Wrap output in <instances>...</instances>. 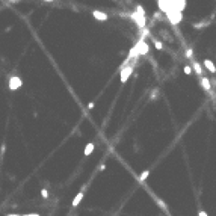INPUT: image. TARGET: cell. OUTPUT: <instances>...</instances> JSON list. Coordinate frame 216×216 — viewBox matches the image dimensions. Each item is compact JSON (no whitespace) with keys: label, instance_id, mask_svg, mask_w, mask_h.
Listing matches in <instances>:
<instances>
[{"label":"cell","instance_id":"cell-1","mask_svg":"<svg viewBox=\"0 0 216 216\" xmlns=\"http://www.w3.org/2000/svg\"><path fill=\"white\" fill-rule=\"evenodd\" d=\"M21 85H23L21 77H18V76L9 77V80H8V88L11 89V91H17V89L21 88Z\"/></svg>","mask_w":216,"mask_h":216},{"label":"cell","instance_id":"cell-2","mask_svg":"<svg viewBox=\"0 0 216 216\" xmlns=\"http://www.w3.org/2000/svg\"><path fill=\"white\" fill-rule=\"evenodd\" d=\"M136 51H138V55H147L148 53V45H147V43L144 41V36L138 41V44L135 45Z\"/></svg>","mask_w":216,"mask_h":216},{"label":"cell","instance_id":"cell-3","mask_svg":"<svg viewBox=\"0 0 216 216\" xmlns=\"http://www.w3.org/2000/svg\"><path fill=\"white\" fill-rule=\"evenodd\" d=\"M131 73H133V67H131V65L121 68V83H125V82H127V79L131 76Z\"/></svg>","mask_w":216,"mask_h":216},{"label":"cell","instance_id":"cell-4","mask_svg":"<svg viewBox=\"0 0 216 216\" xmlns=\"http://www.w3.org/2000/svg\"><path fill=\"white\" fill-rule=\"evenodd\" d=\"M131 18H135V20H136V24H138V27H139V29H145L147 23H145V17H144V15H139L138 12H136V14L131 15Z\"/></svg>","mask_w":216,"mask_h":216},{"label":"cell","instance_id":"cell-5","mask_svg":"<svg viewBox=\"0 0 216 216\" xmlns=\"http://www.w3.org/2000/svg\"><path fill=\"white\" fill-rule=\"evenodd\" d=\"M92 17L95 18L97 21H106V20H107V14L98 11V9H94V11H92Z\"/></svg>","mask_w":216,"mask_h":216},{"label":"cell","instance_id":"cell-6","mask_svg":"<svg viewBox=\"0 0 216 216\" xmlns=\"http://www.w3.org/2000/svg\"><path fill=\"white\" fill-rule=\"evenodd\" d=\"M83 195H85V192H83V191H80V192H79V193L76 195V197H74V199H73V203H71V205H73V207H77V205L82 203Z\"/></svg>","mask_w":216,"mask_h":216},{"label":"cell","instance_id":"cell-7","mask_svg":"<svg viewBox=\"0 0 216 216\" xmlns=\"http://www.w3.org/2000/svg\"><path fill=\"white\" fill-rule=\"evenodd\" d=\"M201 85H203V88H204L207 92H212V85H210V80H209L207 77L201 76Z\"/></svg>","mask_w":216,"mask_h":216},{"label":"cell","instance_id":"cell-8","mask_svg":"<svg viewBox=\"0 0 216 216\" xmlns=\"http://www.w3.org/2000/svg\"><path fill=\"white\" fill-rule=\"evenodd\" d=\"M204 67L207 68V70H209L210 73H213V74L216 73V65H215L210 59H204Z\"/></svg>","mask_w":216,"mask_h":216},{"label":"cell","instance_id":"cell-9","mask_svg":"<svg viewBox=\"0 0 216 216\" xmlns=\"http://www.w3.org/2000/svg\"><path fill=\"white\" fill-rule=\"evenodd\" d=\"M94 148H95L94 142H88L86 147H85V151H83V154H85L86 157H88V156H91V154H92V151H94Z\"/></svg>","mask_w":216,"mask_h":216},{"label":"cell","instance_id":"cell-10","mask_svg":"<svg viewBox=\"0 0 216 216\" xmlns=\"http://www.w3.org/2000/svg\"><path fill=\"white\" fill-rule=\"evenodd\" d=\"M192 70L197 73L198 76H203V68H201V65H199L195 59H192Z\"/></svg>","mask_w":216,"mask_h":216},{"label":"cell","instance_id":"cell-11","mask_svg":"<svg viewBox=\"0 0 216 216\" xmlns=\"http://www.w3.org/2000/svg\"><path fill=\"white\" fill-rule=\"evenodd\" d=\"M148 175H150V169H145L144 172H141L139 174V181H145Z\"/></svg>","mask_w":216,"mask_h":216},{"label":"cell","instance_id":"cell-12","mask_svg":"<svg viewBox=\"0 0 216 216\" xmlns=\"http://www.w3.org/2000/svg\"><path fill=\"white\" fill-rule=\"evenodd\" d=\"M153 44H154V47H156L157 50H162L163 49V44L160 43V41H157L156 38H153Z\"/></svg>","mask_w":216,"mask_h":216},{"label":"cell","instance_id":"cell-13","mask_svg":"<svg viewBox=\"0 0 216 216\" xmlns=\"http://www.w3.org/2000/svg\"><path fill=\"white\" fill-rule=\"evenodd\" d=\"M183 71H184V74H192V65H186V67H184L183 68Z\"/></svg>","mask_w":216,"mask_h":216},{"label":"cell","instance_id":"cell-14","mask_svg":"<svg viewBox=\"0 0 216 216\" xmlns=\"http://www.w3.org/2000/svg\"><path fill=\"white\" fill-rule=\"evenodd\" d=\"M136 12H138L139 15H144V17H145V11H144V8H142V6H139V5L136 6Z\"/></svg>","mask_w":216,"mask_h":216},{"label":"cell","instance_id":"cell-15","mask_svg":"<svg viewBox=\"0 0 216 216\" xmlns=\"http://www.w3.org/2000/svg\"><path fill=\"white\" fill-rule=\"evenodd\" d=\"M41 197H43V198H49V191H47V189H41Z\"/></svg>","mask_w":216,"mask_h":216},{"label":"cell","instance_id":"cell-16","mask_svg":"<svg viewBox=\"0 0 216 216\" xmlns=\"http://www.w3.org/2000/svg\"><path fill=\"white\" fill-rule=\"evenodd\" d=\"M8 216H38L36 213H32V215H8Z\"/></svg>","mask_w":216,"mask_h":216},{"label":"cell","instance_id":"cell-17","mask_svg":"<svg viewBox=\"0 0 216 216\" xmlns=\"http://www.w3.org/2000/svg\"><path fill=\"white\" fill-rule=\"evenodd\" d=\"M186 55L189 56V59H193V57H192V56H193V55H192V50H186Z\"/></svg>","mask_w":216,"mask_h":216},{"label":"cell","instance_id":"cell-18","mask_svg":"<svg viewBox=\"0 0 216 216\" xmlns=\"http://www.w3.org/2000/svg\"><path fill=\"white\" fill-rule=\"evenodd\" d=\"M198 216H209V215L205 213L204 210H199V212H198Z\"/></svg>","mask_w":216,"mask_h":216},{"label":"cell","instance_id":"cell-19","mask_svg":"<svg viewBox=\"0 0 216 216\" xmlns=\"http://www.w3.org/2000/svg\"><path fill=\"white\" fill-rule=\"evenodd\" d=\"M94 107H95V103H88V109H94Z\"/></svg>","mask_w":216,"mask_h":216},{"label":"cell","instance_id":"cell-20","mask_svg":"<svg viewBox=\"0 0 216 216\" xmlns=\"http://www.w3.org/2000/svg\"><path fill=\"white\" fill-rule=\"evenodd\" d=\"M104 169H106V165H104V163H103V165H100V171H104Z\"/></svg>","mask_w":216,"mask_h":216},{"label":"cell","instance_id":"cell-21","mask_svg":"<svg viewBox=\"0 0 216 216\" xmlns=\"http://www.w3.org/2000/svg\"><path fill=\"white\" fill-rule=\"evenodd\" d=\"M44 2H53V0H44Z\"/></svg>","mask_w":216,"mask_h":216}]
</instances>
